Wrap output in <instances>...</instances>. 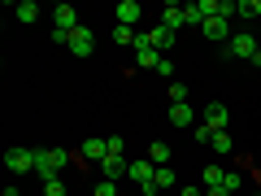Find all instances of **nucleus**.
Segmentation results:
<instances>
[{"label":"nucleus","mask_w":261,"mask_h":196,"mask_svg":"<svg viewBox=\"0 0 261 196\" xmlns=\"http://www.w3.org/2000/svg\"><path fill=\"white\" fill-rule=\"evenodd\" d=\"M70 166L65 149H35V175L39 179H61V170Z\"/></svg>","instance_id":"f257e3e1"},{"label":"nucleus","mask_w":261,"mask_h":196,"mask_svg":"<svg viewBox=\"0 0 261 196\" xmlns=\"http://www.w3.org/2000/svg\"><path fill=\"white\" fill-rule=\"evenodd\" d=\"M130 183H140L144 187V196H152V192H157V166H152V161L148 157H140V161H130Z\"/></svg>","instance_id":"f03ea898"},{"label":"nucleus","mask_w":261,"mask_h":196,"mask_svg":"<svg viewBox=\"0 0 261 196\" xmlns=\"http://www.w3.org/2000/svg\"><path fill=\"white\" fill-rule=\"evenodd\" d=\"M5 166L13 175H35V149H9L5 153Z\"/></svg>","instance_id":"7ed1b4c3"},{"label":"nucleus","mask_w":261,"mask_h":196,"mask_svg":"<svg viewBox=\"0 0 261 196\" xmlns=\"http://www.w3.org/2000/svg\"><path fill=\"white\" fill-rule=\"evenodd\" d=\"M79 27H83V22H79V9L61 0V5L53 9V31H65V35H70V31H79Z\"/></svg>","instance_id":"20e7f679"},{"label":"nucleus","mask_w":261,"mask_h":196,"mask_svg":"<svg viewBox=\"0 0 261 196\" xmlns=\"http://www.w3.org/2000/svg\"><path fill=\"white\" fill-rule=\"evenodd\" d=\"M135 65H140V70H157V65H161V53L152 48V39H148V35L135 39Z\"/></svg>","instance_id":"39448f33"},{"label":"nucleus","mask_w":261,"mask_h":196,"mask_svg":"<svg viewBox=\"0 0 261 196\" xmlns=\"http://www.w3.org/2000/svg\"><path fill=\"white\" fill-rule=\"evenodd\" d=\"M70 53L74 57H92L96 53V35H92V27H79V31H70Z\"/></svg>","instance_id":"423d86ee"},{"label":"nucleus","mask_w":261,"mask_h":196,"mask_svg":"<svg viewBox=\"0 0 261 196\" xmlns=\"http://www.w3.org/2000/svg\"><path fill=\"white\" fill-rule=\"evenodd\" d=\"M200 122H205V127H209V131L218 135V131H226V122H231V109H226L222 101H214V105H209L205 113H200Z\"/></svg>","instance_id":"0eeeda50"},{"label":"nucleus","mask_w":261,"mask_h":196,"mask_svg":"<svg viewBox=\"0 0 261 196\" xmlns=\"http://www.w3.org/2000/svg\"><path fill=\"white\" fill-rule=\"evenodd\" d=\"M200 35H205V39H214V44H231V22H226V18H205Z\"/></svg>","instance_id":"6e6552de"},{"label":"nucleus","mask_w":261,"mask_h":196,"mask_svg":"<svg viewBox=\"0 0 261 196\" xmlns=\"http://www.w3.org/2000/svg\"><path fill=\"white\" fill-rule=\"evenodd\" d=\"M226 53H231V57H244V61H252V57H257V39H252V35H231Z\"/></svg>","instance_id":"1a4fd4ad"},{"label":"nucleus","mask_w":261,"mask_h":196,"mask_svg":"<svg viewBox=\"0 0 261 196\" xmlns=\"http://www.w3.org/2000/svg\"><path fill=\"white\" fill-rule=\"evenodd\" d=\"M113 18H118V27H135V22L144 18V9H140V0H122L118 9H113Z\"/></svg>","instance_id":"9d476101"},{"label":"nucleus","mask_w":261,"mask_h":196,"mask_svg":"<svg viewBox=\"0 0 261 196\" xmlns=\"http://www.w3.org/2000/svg\"><path fill=\"white\" fill-rule=\"evenodd\" d=\"M100 170H105V179H113V183H118L122 175H130V161H126V157H118V153H109V157L100 161Z\"/></svg>","instance_id":"9b49d317"},{"label":"nucleus","mask_w":261,"mask_h":196,"mask_svg":"<svg viewBox=\"0 0 261 196\" xmlns=\"http://www.w3.org/2000/svg\"><path fill=\"white\" fill-rule=\"evenodd\" d=\"M166 118H170V127H178V131H183V127H196L192 105H170V113H166Z\"/></svg>","instance_id":"f8f14e48"},{"label":"nucleus","mask_w":261,"mask_h":196,"mask_svg":"<svg viewBox=\"0 0 261 196\" xmlns=\"http://www.w3.org/2000/svg\"><path fill=\"white\" fill-rule=\"evenodd\" d=\"M161 27H166V31L187 27V18H183V5H166V9H161Z\"/></svg>","instance_id":"ddd939ff"},{"label":"nucleus","mask_w":261,"mask_h":196,"mask_svg":"<svg viewBox=\"0 0 261 196\" xmlns=\"http://www.w3.org/2000/svg\"><path fill=\"white\" fill-rule=\"evenodd\" d=\"M79 157H83V161H105V157H109V144H105V140H87L83 149H79Z\"/></svg>","instance_id":"4468645a"},{"label":"nucleus","mask_w":261,"mask_h":196,"mask_svg":"<svg viewBox=\"0 0 261 196\" xmlns=\"http://www.w3.org/2000/svg\"><path fill=\"white\" fill-rule=\"evenodd\" d=\"M148 39H152V48H174V39H178V31H166V27H161V22H157V27L148 31Z\"/></svg>","instance_id":"2eb2a0df"},{"label":"nucleus","mask_w":261,"mask_h":196,"mask_svg":"<svg viewBox=\"0 0 261 196\" xmlns=\"http://www.w3.org/2000/svg\"><path fill=\"white\" fill-rule=\"evenodd\" d=\"M170 157H174V149H170V144H148V161H152V166H170Z\"/></svg>","instance_id":"dca6fc26"},{"label":"nucleus","mask_w":261,"mask_h":196,"mask_svg":"<svg viewBox=\"0 0 261 196\" xmlns=\"http://www.w3.org/2000/svg\"><path fill=\"white\" fill-rule=\"evenodd\" d=\"M13 18H18V22H35L39 18V5H35V0H22V5H13Z\"/></svg>","instance_id":"f3484780"},{"label":"nucleus","mask_w":261,"mask_h":196,"mask_svg":"<svg viewBox=\"0 0 261 196\" xmlns=\"http://www.w3.org/2000/svg\"><path fill=\"white\" fill-rule=\"evenodd\" d=\"M135 39H140V35H135V27H113V44L126 48V44H135Z\"/></svg>","instance_id":"a211bd4d"},{"label":"nucleus","mask_w":261,"mask_h":196,"mask_svg":"<svg viewBox=\"0 0 261 196\" xmlns=\"http://www.w3.org/2000/svg\"><path fill=\"white\" fill-rule=\"evenodd\" d=\"M174 183H178L174 170H170V166H157V192H161V187H174Z\"/></svg>","instance_id":"6ab92c4d"},{"label":"nucleus","mask_w":261,"mask_h":196,"mask_svg":"<svg viewBox=\"0 0 261 196\" xmlns=\"http://www.w3.org/2000/svg\"><path fill=\"white\" fill-rule=\"evenodd\" d=\"M222 179H226L222 166H205V187H222Z\"/></svg>","instance_id":"aec40b11"},{"label":"nucleus","mask_w":261,"mask_h":196,"mask_svg":"<svg viewBox=\"0 0 261 196\" xmlns=\"http://www.w3.org/2000/svg\"><path fill=\"white\" fill-rule=\"evenodd\" d=\"M183 18H187V27H205V13H200V5H183Z\"/></svg>","instance_id":"412c9836"},{"label":"nucleus","mask_w":261,"mask_h":196,"mask_svg":"<svg viewBox=\"0 0 261 196\" xmlns=\"http://www.w3.org/2000/svg\"><path fill=\"white\" fill-rule=\"evenodd\" d=\"M222 187H226V192H240V187H244V175H240V170H226V179H222Z\"/></svg>","instance_id":"4be33fe9"},{"label":"nucleus","mask_w":261,"mask_h":196,"mask_svg":"<svg viewBox=\"0 0 261 196\" xmlns=\"http://www.w3.org/2000/svg\"><path fill=\"white\" fill-rule=\"evenodd\" d=\"M240 18H261V0H240Z\"/></svg>","instance_id":"5701e85b"},{"label":"nucleus","mask_w":261,"mask_h":196,"mask_svg":"<svg viewBox=\"0 0 261 196\" xmlns=\"http://www.w3.org/2000/svg\"><path fill=\"white\" fill-rule=\"evenodd\" d=\"M170 105H187V83H170Z\"/></svg>","instance_id":"b1692460"},{"label":"nucleus","mask_w":261,"mask_h":196,"mask_svg":"<svg viewBox=\"0 0 261 196\" xmlns=\"http://www.w3.org/2000/svg\"><path fill=\"white\" fill-rule=\"evenodd\" d=\"M44 196H65V183L61 179H44Z\"/></svg>","instance_id":"393cba45"},{"label":"nucleus","mask_w":261,"mask_h":196,"mask_svg":"<svg viewBox=\"0 0 261 196\" xmlns=\"http://www.w3.org/2000/svg\"><path fill=\"white\" fill-rule=\"evenodd\" d=\"M192 135H196V140H200V144H214V131H209L205 122H196V127H192Z\"/></svg>","instance_id":"a878e982"},{"label":"nucleus","mask_w":261,"mask_h":196,"mask_svg":"<svg viewBox=\"0 0 261 196\" xmlns=\"http://www.w3.org/2000/svg\"><path fill=\"white\" fill-rule=\"evenodd\" d=\"M214 153H231V135H226V131L214 135Z\"/></svg>","instance_id":"bb28decb"},{"label":"nucleus","mask_w":261,"mask_h":196,"mask_svg":"<svg viewBox=\"0 0 261 196\" xmlns=\"http://www.w3.org/2000/svg\"><path fill=\"white\" fill-rule=\"evenodd\" d=\"M96 196H118V183H113V179H100V183H96Z\"/></svg>","instance_id":"cd10ccee"},{"label":"nucleus","mask_w":261,"mask_h":196,"mask_svg":"<svg viewBox=\"0 0 261 196\" xmlns=\"http://www.w3.org/2000/svg\"><path fill=\"white\" fill-rule=\"evenodd\" d=\"M105 144H109V153H118V157H122V153H126V140H122V135H109V140H105Z\"/></svg>","instance_id":"c85d7f7f"},{"label":"nucleus","mask_w":261,"mask_h":196,"mask_svg":"<svg viewBox=\"0 0 261 196\" xmlns=\"http://www.w3.org/2000/svg\"><path fill=\"white\" fill-rule=\"evenodd\" d=\"M205 196H231V192H226V187H209Z\"/></svg>","instance_id":"c756f323"},{"label":"nucleus","mask_w":261,"mask_h":196,"mask_svg":"<svg viewBox=\"0 0 261 196\" xmlns=\"http://www.w3.org/2000/svg\"><path fill=\"white\" fill-rule=\"evenodd\" d=\"M183 196H200V187H183Z\"/></svg>","instance_id":"7c9ffc66"},{"label":"nucleus","mask_w":261,"mask_h":196,"mask_svg":"<svg viewBox=\"0 0 261 196\" xmlns=\"http://www.w3.org/2000/svg\"><path fill=\"white\" fill-rule=\"evenodd\" d=\"M252 65H257V70H261V48H257V57H252Z\"/></svg>","instance_id":"2f4dec72"},{"label":"nucleus","mask_w":261,"mask_h":196,"mask_svg":"<svg viewBox=\"0 0 261 196\" xmlns=\"http://www.w3.org/2000/svg\"><path fill=\"white\" fill-rule=\"evenodd\" d=\"M257 196H261V192H257Z\"/></svg>","instance_id":"473e14b6"}]
</instances>
